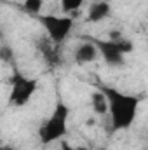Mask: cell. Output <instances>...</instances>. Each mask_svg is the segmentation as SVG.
<instances>
[{"instance_id":"1","label":"cell","mask_w":148,"mask_h":150,"mask_svg":"<svg viewBox=\"0 0 148 150\" xmlns=\"http://www.w3.org/2000/svg\"><path fill=\"white\" fill-rule=\"evenodd\" d=\"M101 91H103V94L106 96V101H108L111 127L115 131L131 127V124L134 122V117L138 113L140 98L120 93L118 89H113V87H101Z\"/></svg>"},{"instance_id":"2","label":"cell","mask_w":148,"mask_h":150,"mask_svg":"<svg viewBox=\"0 0 148 150\" xmlns=\"http://www.w3.org/2000/svg\"><path fill=\"white\" fill-rule=\"evenodd\" d=\"M68 115H70V108L65 103H58L54 107V112L51 113V117L42 124V127L38 129V138L42 145H49L52 142L61 140L66 134L68 129Z\"/></svg>"},{"instance_id":"3","label":"cell","mask_w":148,"mask_h":150,"mask_svg":"<svg viewBox=\"0 0 148 150\" xmlns=\"http://www.w3.org/2000/svg\"><path fill=\"white\" fill-rule=\"evenodd\" d=\"M38 82L35 79H28L21 74H14L11 79V94H9V103L14 107H23L26 105L32 96L37 91Z\"/></svg>"},{"instance_id":"4","label":"cell","mask_w":148,"mask_h":150,"mask_svg":"<svg viewBox=\"0 0 148 150\" xmlns=\"http://www.w3.org/2000/svg\"><path fill=\"white\" fill-rule=\"evenodd\" d=\"M38 19H40V25L45 28L47 37L51 38L54 44H58V45L70 35V32L73 28V19L70 16L47 14V16H38Z\"/></svg>"},{"instance_id":"5","label":"cell","mask_w":148,"mask_h":150,"mask_svg":"<svg viewBox=\"0 0 148 150\" xmlns=\"http://www.w3.org/2000/svg\"><path fill=\"white\" fill-rule=\"evenodd\" d=\"M94 45H96V49H98V52L103 56V59H105V63L108 65V67H122L124 65V54L117 49V45H115V42H111V40H91Z\"/></svg>"},{"instance_id":"6","label":"cell","mask_w":148,"mask_h":150,"mask_svg":"<svg viewBox=\"0 0 148 150\" xmlns=\"http://www.w3.org/2000/svg\"><path fill=\"white\" fill-rule=\"evenodd\" d=\"M37 49H38V52L42 54V58L45 59V63H47L49 67L54 68V67H59V65H61V54H59L58 44H54L49 37L38 38Z\"/></svg>"},{"instance_id":"7","label":"cell","mask_w":148,"mask_h":150,"mask_svg":"<svg viewBox=\"0 0 148 150\" xmlns=\"http://www.w3.org/2000/svg\"><path fill=\"white\" fill-rule=\"evenodd\" d=\"M98 54L99 52H98V49H96V45L92 42H84L75 49L73 59L78 65H87V63H92L98 58Z\"/></svg>"},{"instance_id":"8","label":"cell","mask_w":148,"mask_h":150,"mask_svg":"<svg viewBox=\"0 0 148 150\" xmlns=\"http://www.w3.org/2000/svg\"><path fill=\"white\" fill-rule=\"evenodd\" d=\"M111 12V5L106 0H99V2H92L87 12V21L89 23H99L103 19H106Z\"/></svg>"},{"instance_id":"9","label":"cell","mask_w":148,"mask_h":150,"mask_svg":"<svg viewBox=\"0 0 148 150\" xmlns=\"http://www.w3.org/2000/svg\"><path fill=\"white\" fill-rule=\"evenodd\" d=\"M91 107H92L94 113H98V115H105V113L108 112V101H106V96L103 94V91L92 93V96H91Z\"/></svg>"},{"instance_id":"10","label":"cell","mask_w":148,"mask_h":150,"mask_svg":"<svg viewBox=\"0 0 148 150\" xmlns=\"http://www.w3.org/2000/svg\"><path fill=\"white\" fill-rule=\"evenodd\" d=\"M59 2H61V11L65 14H70L77 9H80L85 0H59Z\"/></svg>"},{"instance_id":"11","label":"cell","mask_w":148,"mask_h":150,"mask_svg":"<svg viewBox=\"0 0 148 150\" xmlns=\"http://www.w3.org/2000/svg\"><path fill=\"white\" fill-rule=\"evenodd\" d=\"M42 5H44V0H25V4H23L25 11H28L32 14H40Z\"/></svg>"},{"instance_id":"12","label":"cell","mask_w":148,"mask_h":150,"mask_svg":"<svg viewBox=\"0 0 148 150\" xmlns=\"http://www.w3.org/2000/svg\"><path fill=\"white\" fill-rule=\"evenodd\" d=\"M113 42H115L117 49H118L122 54H127V52H131V51H132V42H131V40H127V38L120 37L118 40H113Z\"/></svg>"},{"instance_id":"13","label":"cell","mask_w":148,"mask_h":150,"mask_svg":"<svg viewBox=\"0 0 148 150\" xmlns=\"http://www.w3.org/2000/svg\"><path fill=\"white\" fill-rule=\"evenodd\" d=\"M0 59L2 61H14V51H12V47H9V45H4V47H0Z\"/></svg>"},{"instance_id":"14","label":"cell","mask_w":148,"mask_h":150,"mask_svg":"<svg viewBox=\"0 0 148 150\" xmlns=\"http://www.w3.org/2000/svg\"><path fill=\"white\" fill-rule=\"evenodd\" d=\"M61 150H78V149H73L70 143H63V145H61Z\"/></svg>"},{"instance_id":"15","label":"cell","mask_w":148,"mask_h":150,"mask_svg":"<svg viewBox=\"0 0 148 150\" xmlns=\"http://www.w3.org/2000/svg\"><path fill=\"white\" fill-rule=\"evenodd\" d=\"M4 150H16L14 147H11V145H4Z\"/></svg>"},{"instance_id":"16","label":"cell","mask_w":148,"mask_h":150,"mask_svg":"<svg viewBox=\"0 0 148 150\" xmlns=\"http://www.w3.org/2000/svg\"><path fill=\"white\" fill-rule=\"evenodd\" d=\"M78 150H87V149H84V147H80V149H78Z\"/></svg>"},{"instance_id":"17","label":"cell","mask_w":148,"mask_h":150,"mask_svg":"<svg viewBox=\"0 0 148 150\" xmlns=\"http://www.w3.org/2000/svg\"><path fill=\"white\" fill-rule=\"evenodd\" d=\"M0 150H4V145H0Z\"/></svg>"},{"instance_id":"18","label":"cell","mask_w":148,"mask_h":150,"mask_svg":"<svg viewBox=\"0 0 148 150\" xmlns=\"http://www.w3.org/2000/svg\"><path fill=\"white\" fill-rule=\"evenodd\" d=\"M0 38H2V33H0Z\"/></svg>"}]
</instances>
